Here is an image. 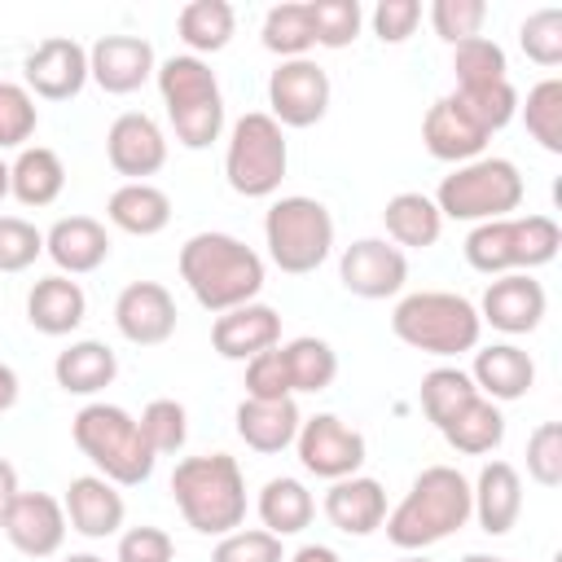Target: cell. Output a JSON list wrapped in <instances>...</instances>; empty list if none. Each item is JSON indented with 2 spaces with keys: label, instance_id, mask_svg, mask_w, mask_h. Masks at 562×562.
Returning a JSON list of instances; mask_svg holds the SVG:
<instances>
[{
  "label": "cell",
  "instance_id": "5bb4252c",
  "mask_svg": "<svg viewBox=\"0 0 562 562\" xmlns=\"http://www.w3.org/2000/svg\"><path fill=\"white\" fill-rule=\"evenodd\" d=\"M474 307H479L483 325L518 338V334L540 329V321L549 312V294L531 272H505V277L487 281V290H483V299Z\"/></svg>",
  "mask_w": 562,
  "mask_h": 562
},
{
  "label": "cell",
  "instance_id": "ac0fdd59",
  "mask_svg": "<svg viewBox=\"0 0 562 562\" xmlns=\"http://www.w3.org/2000/svg\"><path fill=\"white\" fill-rule=\"evenodd\" d=\"M114 325L132 347H162L176 334V299L158 281H132L114 299Z\"/></svg>",
  "mask_w": 562,
  "mask_h": 562
},
{
  "label": "cell",
  "instance_id": "f1b7e54d",
  "mask_svg": "<svg viewBox=\"0 0 562 562\" xmlns=\"http://www.w3.org/2000/svg\"><path fill=\"white\" fill-rule=\"evenodd\" d=\"M382 224H386V241L400 246V250H426L439 241L443 233V215L435 206L430 193H395L386 206H382Z\"/></svg>",
  "mask_w": 562,
  "mask_h": 562
},
{
  "label": "cell",
  "instance_id": "cb8c5ba5",
  "mask_svg": "<svg viewBox=\"0 0 562 562\" xmlns=\"http://www.w3.org/2000/svg\"><path fill=\"white\" fill-rule=\"evenodd\" d=\"M321 509L342 536H373L386 522V487L369 474H347L329 483Z\"/></svg>",
  "mask_w": 562,
  "mask_h": 562
},
{
  "label": "cell",
  "instance_id": "83f0119b",
  "mask_svg": "<svg viewBox=\"0 0 562 562\" xmlns=\"http://www.w3.org/2000/svg\"><path fill=\"white\" fill-rule=\"evenodd\" d=\"M105 220L119 228V233H132V237H158L167 224H171V198L140 180V184H119L105 202Z\"/></svg>",
  "mask_w": 562,
  "mask_h": 562
},
{
  "label": "cell",
  "instance_id": "d4e9b609",
  "mask_svg": "<svg viewBox=\"0 0 562 562\" xmlns=\"http://www.w3.org/2000/svg\"><path fill=\"white\" fill-rule=\"evenodd\" d=\"M522 514V479L509 461H487L479 470V479L470 483V518H479V527L487 536H505Z\"/></svg>",
  "mask_w": 562,
  "mask_h": 562
},
{
  "label": "cell",
  "instance_id": "7bdbcfd3",
  "mask_svg": "<svg viewBox=\"0 0 562 562\" xmlns=\"http://www.w3.org/2000/svg\"><path fill=\"white\" fill-rule=\"evenodd\" d=\"M136 426H140L145 443L154 448V457H171L189 439V413L180 400H149L136 417Z\"/></svg>",
  "mask_w": 562,
  "mask_h": 562
},
{
  "label": "cell",
  "instance_id": "60d3db41",
  "mask_svg": "<svg viewBox=\"0 0 562 562\" xmlns=\"http://www.w3.org/2000/svg\"><path fill=\"white\" fill-rule=\"evenodd\" d=\"M452 75H457V88L496 83V79H509V57L496 40L474 35V40L452 44Z\"/></svg>",
  "mask_w": 562,
  "mask_h": 562
},
{
  "label": "cell",
  "instance_id": "8fae6325",
  "mask_svg": "<svg viewBox=\"0 0 562 562\" xmlns=\"http://www.w3.org/2000/svg\"><path fill=\"white\" fill-rule=\"evenodd\" d=\"M329 75L312 57L277 61V70L268 75V114L281 127H316L329 114Z\"/></svg>",
  "mask_w": 562,
  "mask_h": 562
},
{
  "label": "cell",
  "instance_id": "ee69618b",
  "mask_svg": "<svg viewBox=\"0 0 562 562\" xmlns=\"http://www.w3.org/2000/svg\"><path fill=\"white\" fill-rule=\"evenodd\" d=\"M518 44H522L527 61H536V66H544V70L562 66V13H558V9H536V13H527L522 26H518Z\"/></svg>",
  "mask_w": 562,
  "mask_h": 562
},
{
  "label": "cell",
  "instance_id": "f5cc1de1",
  "mask_svg": "<svg viewBox=\"0 0 562 562\" xmlns=\"http://www.w3.org/2000/svg\"><path fill=\"white\" fill-rule=\"evenodd\" d=\"M369 22H373V35L382 44H404L422 22V4L417 0H378Z\"/></svg>",
  "mask_w": 562,
  "mask_h": 562
},
{
  "label": "cell",
  "instance_id": "f35d334b",
  "mask_svg": "<svg viewBox=\"0 0 562 562\" xmlns=\"http://www.w3.org/2000/svg\"><path fill=\"white\" fill-rule=\"evenodd\" d=\"M522 110V123H527V136L549 149V154H562V79L549 75L540 79L531 92H527V105Z\"/></svg>",
  "mask_w": 562,
  "mask_h": 562
},
{
  "label": "cell",
  "instance_id": "8992f818",
  "mask_svg": "<svg viewBox=\"0 0 562 562\" xmlns=\"http://www.w3.org/2000/svg\"><path fill=\"white\" fill-rule=\"evenodd\" d=\"M154 79H158V97L167 105L176 140L184 149H211L224 132V92L215 70L193 53H176L158 61Z\"/></svg>",
  "mask_w": 562,
  "mask_h": 562
},
{
  "label": "cell",
  "instance_id": "5b68a950",
  "mask_svg": "<svg viewBox=\"0 0 562 562\" xmlns=\"http://www.w3.org/2000/svg\"><path fill=\"white\" fill-rule=\"evenodd\" d=\"M70 435L75 448L97 465L101 479H110L114 487H136L154 474V448L145 443L136 417L119 404L92 400L70 417Z\"/></svg>",
  "mask_w": 562,
  "mask_h": 562
},
{
  "label": "cell",
  "instance_id": "ab89813d",
  "mask_svg": "<svg viewBox=\"0 0 562 562\" xmlns=\"http://www.w3.org/2000/svg\"><path fill=\"white\" fill-rule=\"evenodd\" d=\"M452 101L492 136V132H501V127H509L514 123V114H518V88L509 83V79H496V83H479V88H457L452 92Z\"/></svg>",
  "mask_w": 562,
  "mask_h": 562
},
{
  "label": "cell",
  "instance_id": "b9f144b4",
  "mask_svg": "<svg viewBox=\"0 0 562 562\" xmlns=\"http://www.w3.org/2000/svg\"><path fill=\"white\" fill-rule=\"evenodd\" d=\"M307 22L321 48H347L364 26V9L360 0H307Z\"/></svg>",
  "mask_w": 562,
  "mask_h": 562
},
{
  "label": "cell",
  "instance_id": "bcb514c9",
  "mask_svg": "<svg viewBox=\"0 0 562 562\" xmlns=\"http://www.w3.org/2000/svg\"><path fill=\"white\" fill-rule=\"evenodd\" d=\"M44 255V233L22 215H0V272H26Z\"/></svg>",
  "mask_w": 562,
  "mask_h": 562
},
{
  "label": "cell",
  "instance_id": "836d02e7",
  "mask_svg": "<svg viewBox=\"0 0 562 562\" xmlns=\"http://www.w3.org/2000/svg\"><path fill=\"white\" fill-rule=\"evenodd\" d=\"M176 31L193 57L220 53V48H228V40L237 31V13L228 0H189L176 18Z\"/></svg>",
  "mask_w": 562,
  "mask_h": 562
},
{
  "label": "cell",
  "instance_id": "44dd1931",
  "mask_svg": "<svg viewBox=\"0 0 562 562\" xmlns=\"http://www.w3.org/2000/svg\"><path fill=\"white\" fill-rule=\"evenodd\" d=\"M487 140H492V136L452 101V92L439 97V101L426 110V119H422V145H426V154L439 158V162H452V167L474 162V158H483Z\"/></svg>",
  "mask_w": 562,
  "mask_h": 562
},
{
  "label": "cell",
  "instance_id": "db71d44e",
  "mask_svg": "<svg viewBox=\"0 0 562 562\" xmlns=\"http://www.w3.org/2000/svg\"><path fill=\"white\" fill-rule=\"evenodd\" d=\"M18 492H22V487H18V470H13V465L0 457V522H4L9 505L18 501Z\"/></svg>",
  "mask_w": 562,
  "mask_h": 562
},
{
  "label": "cell",
  "instance_id": "52a82bcc",
  "mask_svg": "<svg viewBox=\"0 0 562 562\" xmlns=\"http://www.w3.org/2000/svg\"><path fill=\"white\" fill-rule=\"evenodd\" d=\"M522 171L509 158L483 154L474 162L452 167V176L439 180L435 206L443 220H465V224H487V220H509L522 206Z\"/></svg>",
  "mask_w": 562,
  "mask_h": 562
},
{
  "label": "cell",
  "instance_id": "7402d4cb",
  "mask_svg": "<svg viewBox=\"0 0 562 562\" xmlns=\"http://www.w3.org/2000/svg\"><path fill=\"white\" fill-rule=\"evenodd\" d=\"M44 255L57 263L61 277H83L110 259V233L92 215H61L44 233Z\"/></svg>",
  "mask_w": 562,
  "mask_h": 562
},
{
  "label": "cell",
  "instance_id": "ffe728a7",
  "mask_svg": "<svg viewBox=\"0 0 562 562\" xmlns=\"http://www.w3.org/2000/svg\"><path fill=\"white\" fill-rule=\"evenodd\" d=\"M281 342V312L268 303H241L233 312H220L211 325V347L224 360H255L259 351H272Z\"/></svg>",
  "mask_w": 562,
  "mask_h": 562
},
{
  "label": "cell",
  "instance_id": "4dcf8cb0",
  "mask_svg": "<svg viewBox=\"0 0 562 562\" xmlns=\"http://www.w3.org/2000/svg\"><path fill=\"white\" fill-rule=\"evenodd\" d=\"M66 189V167L48 145H26L18 149V158L9 162V193L22 206H53Z\"/></svg>",
  "mask_w": 562,
  "mask_h": 562
},
{
  "label": "cell",
  "instance_id": "4fadbf2b",
  "mask_svg": "<svg viewBox=\"0 0 562 562\" xmlns=\"http://www.w3.org/2000/svg\"><path fill=\"white\" fill-rule=\"evenodd\" d=\"M338 281L356 299H391L408 281V259L386 237H360L338 255Z\"/></svg>",
  "mask_w": 562,
  "mask_h": 562
},
{
  "label": "cell",
  "instance_id": "c3c4849f",
  "mask_svg": "<svg viewBox=\"0 0 562 562\" xmlns=\"http://www.w3.org/2000/svg\"><path fill=\"white\" fill-rule=\"evenodd\" d=\"M483 22H487L483 0H435L430 4V26L443 44H461V40L483 35Z\"/></svg>",
  "mask_w": 562,
  "mask_h": 562
},
{
  "label": "cell",
  "instance_id": "7c38bea8",
  "mask_svg": "<svg viewBox=\"0 0 562 562\" xmlns=\"http://www.w3.org/2000/svg\"><path fill=\"white\" fill-rule=\"evenodd\" d=\"M88 83V48L70 35L40 40L22 61V88L40 101H70Z\"/></svg>",
  "mask_w": 562,
  "mask_h": 562
},
{
  "label": "cell",
  "instance_id": "4316f807",
  "mask_svg": "<svg viewBox=\"0 0 562 562\" xmlns=\"http://www.w3.org/2000/svg\"><path fill=\"white\" fill-rule=\"evenodd\" d=\"M233 422H237V439L250 452L272 457V452H285L294 443V435L303 426V413H299L294 400H241Z\"/></svg>",
  "mask_w": 562,
  "mask_h": 562
},
{
  "label": "cell",
  "instance_id": "d6986e66",
  "mask_svg": "<svg viewBox=\"0 0 562 562\" xmlns=\"http://www.w3.org/2000/svg\"><path fill=\"white\" fill-rule=\"evenodd\" d=\"M61 509H66L70 531H79L83 540L119 536V531H123V518H127L123 492H119L110 479H101V474H79V479H70V487H66V496H61Z\"/></svg>",
  "mask_w": 562,
  "mask_h": 562
},
{
  "label": "cell",
  "instance_id": "277c9868",
  "mask_svg": "<svg viewBox=\"0 0 562 562\" xmlns=\"http://www.w3.org/2000/svg\"><path fill=\"white\" fill-rule=\"evenodd\" d=\"M391 334L404 347L422 351V356L452 360V356H465V351L479 347L483 321H479V307L465 294H452V290H413V294H404L395 303Z\"/></svg>",
  "mask_w": 562,
  "mask_h": 562
},
{
  "label": "cell",
  "instance_id": "e0dca14e",
  "mask_svg": "<svg viewBox=\"0 0 562 562\" xmlns=\"http://www.w3.org/2000/svg\"><path fill=\"white\" fill-rule=\"evenodd\" d=\"M158 70L154 44L140 35H101L88 48V79L110 92V97H127L136 88H145Z\"/></svg>",
  "mask_w": 562,
  "mask_h": 562
},
{
  "label": "cell",
  "instance_id": "7dc6e473",
  "mask_svg": "<svg viewBox=\"0 0 562 562\" xmlns=\"http://www.w3.org/2000/svg\"><path fill=\"white\" fill-rule=\"evenodd\" d=\"M211 562H285V549H281V536L263 527H237L220 536V544L211 549Z\"/></svg>",
  "mask_w": 562,
  "mask_h": 562
},
{
  "label": "cell",
  "instance_id": "e575fe53",
  "mask_svg": "<svg viewBox=\"0 0 562 562\" xmlns=\"http://www.w3.org/2000/svg\"><path fill=\"white\" fill-rule=\"evenodd\" d=\"M281 360H285V373H290V391L299 395H316L325 391L334 378H338V351L316 338V334H303V338H290L281 342Z\"/></svg>",
  "mask_w": 562,
  "mask_h": 562
},
{
  "label": "cell",
  "instance_id": "603a6c76",
  "mask_svg": "<svg viewBox=\"0 0 562 562\" xmlns=\"http://www.w3.org/2000/svg\"><path fill=\"white\" fill-rule=\"evenodd\" d=\"M470 382L483 400L492 404H509L522 400L536 386V360L518 347V342H492V347H474V364H470Z\"/></svg>",
  "mask_w": 562,
  "mask_h": 562
},
{
  "label": "cell",
  "instance_id": "9c48e42d",
  "mask_svg": "<svg viewBox=\"0 0 562 562\" xmlns=\"http://www.w3.org/2000/svg\"><path fill=\"white\" fill-rule=\"evenodd\" d=\"M290 145L285 127L268 110H250L228 127L224 145V180L241 198H272L285 180Z\"/></svg>",
  "mask_w": 562,
  "mask_h": 562
},
{
  "label": "cell",
  "instance_id": "94428289",
  "mask_svg": "<svg viewBox=\"0 0 562 562\" xmlns=\"http://www.w3.org/2000/svg\"><path fill=\"white\" fill-rule=\"evenodd\" d=\"M395 562H430V558H422V553H408V558H395Z\"/></svg>",
  "mask_w": 562,
  "mask_h": 562
},
{
  "label": "cell",
  "instance_id": "9a60e30c",
  "mask_svg": "<svg viewBox=\"0 0 562 562\" xmlns=\"http://www.w3.org/2000/svg\"><path fill=\"white\" fill-rule=\"evenodd\" d=\"M105 158L127 184H140L167 167V136L145 110H127L105 132Z\"/></svg>",
  "mask_w": 562,
  "mask_h": 562
},
{
  "label": "cell",
  "instance_id": "9f6ffc18",
  "mask_svg": "<svg viewBox=\"0 0 562 562\" xmlns=\"http://www.w3.org/2000/svg\"><path fill=\"white\" fill-rule=\"evenodd\" d=\"M285 562H342L329 544H303V549H294Z\"/></svg>",
  "mask_w": 562,
  "mask_h": 562
},
{
  "label": "cell",
  "instance_id": "8d00e7d4",
  "mask_svg": "<svg viewBox=\"0 0 562 562\" xmlns=\"http://www.w3.org/2000/svg\"><path fill=\"white\" fill-rule=\"evenodd\" d=\"M474 395H479V391H474L470 373L457 369V364H439V369H430V373L422 378V413H426V422H430L435 430H443Z\"/></svg>",
  "mask_w": 562,
  "mask_h": 562
},
{
  "label": "cell",
  "instance_id": "1f68e13d",
  "mask_svg": "<svg viewBox=\"0 0 562 562\" xmlns=\"http://www.w3.org/2000/svg\"><path fill=\"white\" fill-rule=\"evenodd\" d=\"M255 514L263 522V531L272 536H299L312 518H316V501L312 492L303 487V479H290V474H277L259 487V501H255Z\"/></svg>",
  "mask_w": 562,
  "mask_h": 562
},
{
  "label": "cell",
  "instance_id": "2e32d148",
  "mask_svg": "<svg viewBox=\"0 0 562 562\" xmlns=\"http://www.w3.org/2000/svg\"><path fill=\"white\" fill-rule=\"evenodd\" d=\"M66 527H70V522H66V509H61V501L48 496V492H18V501L9 505V514H4V522H0L4 540H9L22 558H53V553H61Z\"/></svg>",
  "mask_w": 562,
  "mask_h": 562
},
{
  "label": "cell",
  "instance_id": "f6af8a7d",
  "mask_svg": "<svg viewBox=\"0 0 562 562\" xmlns=\"http://www.w3.org/2000/svg\"><path fill=\"white\" fill-rule=\"evenodd\" d=\"M40 127L35 97L22 83H0V149H26Z\"/></svg>",
  "mask_w": 562,
  "mask_h": 562
},
{
  "label": "cell",
  "instance_id": "74e56055",
  "mask_svg": "<svg viewBox=\"0 0 562 562\" xmlns=\"http://www.w3.org/2000/svg\"><path fill=\"white\" fill-rule=\"evenodd\" d=\"M263 48L277 53L281 61H294V57H307V48L316 44L312 40V22H307V4H272L263 13V31H259Z\"/></svg>",
  "mask_w": 562,
  "mask_h": 562
},
{
  "label": "cell",
  "instance_id": "30bf717a",
  "mask_svg": "<svg viewBox=\"0 0 562 562\" xmlns=\"http://www.w3.org/2000/svg\"><path fill=\"white\" fill-rule=\"evenodd\" d=\"M294 452H299V465L307 474L334 483V479L360 474V465L369 457V443L338 413H316V417H303V426L294 435Z\"/></svg>",
  "mask_w": 562,
  "mask_h": 562
},
{
  "label": "cell",
  "instance_id": "11a10c76",
  "mask_svg": "<svg viewBox=\"0 0 562 562\" xmlns=\"http://www.w3.org/2000/svg\"><path fill=\"white\" fill-rule=\"evenodd\" d=\"M18 391H22L18 373H13L9 364H0V413H9V408L18 404Z\"/></svg>",
  "mask_w": 562,
  "mask_h": 562
},
{
  "label": "cell",
  "instance_id": "d590c367",
  "mask_svg": "<svg viewBox=\"0 0 562 562\" xmlns=\"http://www.w3.org/2000/svg\"><path fill=\"white\" fill-rule=\"evenodd\" d=\"M465 263L483 277H505V272H518V250H514V215L509 220H487V224H474L465 233Z\"/></svg>",
  "mask_w": 562,
  "mask_h": 562
},
{
  "label": "cell",
  "instance_id": "d6a6232c",
  "mask_svg": "<svg viewBox=\"0 0 562 562\" xmlns=\"http://www.w3.org/2000/svg\"><path fill=\"white\" fill-rule=\"evenodd\" d=\"M439 435H443L448 448H457L461 457H487V452H496L501 439H505V413H501V404L474 395Z\"/></svg>",
  "mask_w": 562,
  "mask_h": 562
},
{
  "label": "cell",
  "instance_id": "f907efd6",
  "mask_svg": "<svg viewBox=\"0 0 562 562\" xmlns=\"http://www.w3.org/2000/svg\"><path fill=\"white\" fill-rule=\"evenodd\" d=\"M246 400H294L290 373L281 360V342L272 351H259L255 360H246Z\"/></svg>",
  "mask_w": 562,
  "mask_h": 562
},
{
  "label": "cell",
  "instance_id": "3957f363",
  "mask_svg": "<svg viewBox=\"0 0 562 562\" xmlns=\"http://www.w3.org/2000/svg\"><path fill=\"white\" fill-rule=\"evenodd\" d=\"M171 501L198 536H228L246 522V479L237 457L202 452L171 470Z\"/></svg>",
  "mask_w": 562,
  "mask_h": 562
},
{
  "label": "cell",
  "instance_id": "7a4b0ae2",
  "mask_svg": "<svg viewBox=\"0 0 562 562\" xmlns=\"http://www.w3.org/2000/svg\"><path fill=\"white\" fill-rule=\"evenodd\" d=\"M470 522V479L457 465H426L395 509H386V540L404 553H422Z\"/></svg>",
  "mask_w": 562,
  "mask_h": 562
},
{
  "label": "cell",
  "instance_id": "6da1fadb",
  "mask_svg": "<svg viewBox=\"0 0 562 562\" xmlns=\"http://www.w3.org/2000/svg\"><path fill=\"white\" fill-rule=\"evenodd\" d=\"M263 277H268L263 255L233 233L211 228V233H193L180 246V281L189 285L198 307H206L211 316L255 303L263 290Z\"/></svg>",
  "mask_w": 562,
  "mask_h": 562
},
{
  "label": "cell",
  "instance_id": "6f0895ef",
  "mask_svg": "<svg viewBox=\"0 0 562 562\" xmlns=\"http://www.w3.org/2000/svg\"><path fill=\"white\" fill-rule=\"evenodd\" d=\"M0 198H9V162L0 158Z\"/></svg>",
  "mask_w": 562,
  "mask_h": 562
},
{
  "label": "cell",
  "instance_id": "484cf974",
  "mask_svg": "<svg viewBox=\"0 0 562 562\" xmlns=\"http://www.w3.org/2000/svg\"><path fill=\"white\" fill-rule=\"evenodd\" d=\"M83 316H88V294L79 281L61 277V272L40 277L26 294V321H31V329H40L48 338L75 334L83 325Z\"/></svg>",
  "mask_w": 562,
  "mask_h": 562
},
{
  "label": "cell",
  "instance_id": "ba28073f",
  "mask_svg": "<svg viewBox=\"0 0 562 562\" xmlns=\"http://www.w3.org/2000/svg\"><path fill=\"white\" fill-rule=\"evenodd\" d=\"M263 246H268V259L281 272H290V277L316 272L334 255V215H329V206L307 198V193L277 198L263 215Z\"/></svg>",
  "mask_w": 562,
  "mask_h": 562
},
{
  "label": "cell",
  "instance_id": "816d5d0a",
  "mask_svg": "<svg viewBox=\"0 0 562 562\" xmlns=\"http://www.w3.org/2000/svg\"><path fill=\"white\" fill-rule=\"evenodd\" d=\"M114 562H176V540L162 527H149V522L127 527V531H119Z\"/></svg>",
  "mask_w": 562,
  "mask_h": 562
},
{
  "label": "cell",
  "instance_id": "f546056e",
  "mask_svg": "<svg viewBox=\"0 0 562 562\" xmlns=\"http://www.w3.org/2000/svg\"><path fill=\"white\" fill-rule=\"evenodd\" d=\"M53 378L66 395H97L119 378V356L97 338H79L66 351H57Z\"/></svg>",
  "mask_w": 562,
  "mask_h": 562
},
{
  "label": "cell",
  "instance_id": "680465c9",
  "mask_svg": "<svg viewBox=\"0 0 562 562\" xmlns=\"http://www.w3.org/2000/svg\"><path fill=\"white\" fill-rule=\"evenodd\" d=\"M61 562H105V558H97V553H66Z\"/></svg>",
  "mask_w": 562,
  "mask_h": 562
},
{
  "label": "cell",
  "instance_id": "91938a15",
  "mask_svg": "<svg viewBox=\"0 0 562 562\" xmlns=\"http://www.w3.org/2000/svg\"><path fill=\"white\" fill-rule=\"evenodd\" d=\"M461 562H509V558H492V553H465Z\"/></svg>",
  "mask_w": 562,
  "mask_h": 562
},
{
  "label": "cell",
  "instance_id": "681fc988",
  "mask_svg": "<svg viewBox=\"0 0 562 562\" xmlns=\"http://www.w3.org/2000/svg\"><path fill=\"white\" fill-rule=\"evenodd\" d=\"M527 474L540 487H558L562 483V426L558 422H540L527 435Z\"/></svg>",
  "mask_w": 562,
  "mask_h": 562
}]
</instances>
